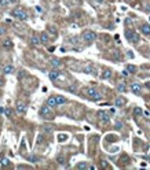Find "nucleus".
<instances>
[{
  "instance_id": "1",
  "label": "nucleus",
  "mask_w": 150,
  "mask_h": 170,
  "mask_svg": "<svg viewBox=\"0 0 150 170\" xmlns=\"http://www.w3.org/2000/svg\"><path fill=\"white\" fill-rule=\"evenodd\" d=\"M86 93H87V96H88L91 100H101V99H102V95L99 93L95 88H87Z\"/></svg>"
},
{
  "instance_id": "2",
  "label": "nucleus",
  "mask_w": 150,
  "mask_h": 170,
  "mask_svg": "<svg viewBox=\"0 0 150 170\" xmlns=\"http://www.w3.org/2000/svg\"><path fill=\"white\" fill-rule=\"evenodd\" d=\"M11 15L14 18H18V19H21V21H26L28 19V14L24 11L22 8H15L11 11Z\"/></svg>"
},
{
  "instance_id": "3",
  "label": "nucleus",
  "mask_w": 150,
  "mask_h": 170,
  "mask_svg": "<svg viewBox=\"0 0 150 170\" xmlns=\"http://www.w3.org/2000/svg\"><path fill=\"white\" fill-rule=\"evenodd\" d=\"M40 114L43 115L44 118L47 119H52L54 117H52V113H51V108H50V106H43L41 108H40Z\"/></svg>"
},
{
  "instance_id": "4",
  "label": "nucleus",
  "mask_w": 150,
  "mask_h": 170,
  "mask_svg": "<svg viewBox=\"0 0 150 170\" xmlns=\"http://www.w3.org/2000/svg\"><path fill=\"white\" fill-rule=\"evenodd\" d=\"M95 38H96V34H95L94 32H91V30H86V32L83 33V40L87 41V42L94 41Z\"/></svg>"
},
{
  "instance_id": "5",
  "label": "nucleus",
  "mask_w": 150,
  "mask_h": 170,
  "mask_svg": "<svg viewBox=\"0 0 150 170\" xmlns=\"http://www.w3.org/2000/svg\"><path fill=\"white\" fill-rule=\"evenodd\" d=\"M125 37H127V40H129V41H132V42H136L139 40L138 34L134 30H125Z\"/></svg>"
},
{
  "instance_id": "6",
  "label": "nucleus",
  "mask_w": 150,
  "mask_h": 170,
  "mask_svg": "<svg viewBox=\"0 0 150 170\" xmlns=\"http://www.w3.org/2000/svg\"><path fill=\"white\" fill-rule=\"evenodd\" d=\"M98 117H99V119H101V122L107 123L109 121H110V117H109V114H107V113H105V111H99V113H98Z\"/></svg>"
},
{
  "instance_id": "7",
  "label": "nucleus",
  "mask_w": 150,
  "mask_h": 170,
  "mask_svg": "<svg viewBox=\"0 0 150 170\" xmlns=\"http://www.w3.org/2000/svg\"><path fill=\"white\" fill-rule=\"evenodd\" d=\"M114 104H116V107H124L125 104H127V99L123 98V96H118V98L116 99Z\"/></svg>"
},
{
  "instance_id": "8",
  "label": "nucleus",
  "mask_w": 150,
  "mask_h": 170,
  "mask_svg": "<svg viewBox=\"0 0 150 170\" xmlns=\"http://www.w3.org/2000/svg\"><path fill=\"white\" fill-rule=\"evenodd\" d=\"M1 47L6 48V50H10V48H13V41L10 38H6V40L1 41Z\"/></svg>"
},
{
  "instance_id": "9",
  "label": "nucleus",
  "mask_w": 150,
  "mask_h": 170,
  "mask_svg": "<svg viewBox=\"0 0 150 170\" xmlns=\"http://www.w3.org/2000/svg\"><path fill=\"white\" fill-rule=\"evenodd\" d=\"M59 76H61V73L58 71V70H52V71H50V74H48L50 80H52V81L58 80V78H59Z\"/></svg>"
},
{
  "instance_id": "10",
  "label": "nucleus",
  "mask_w": 150,
  "mask_h": 170,
  "mask_svg": "<svg viewBox=\"0 0 150 170\" xmlns=\"http://www.w3.org/2000/svg\"><path fill=\"white\" fill-rule=\"evenodd\" d=\"M141 32L145 34V36H149V34H150V25H149V23H143L142 28H141Z\"/></svg>"
},
{
  "instance_id": "11",
  "label": "nucleus",
  "mask_w": 150,
  "mask_h": 170,
  "mask_svg": "<svg viewBox=\"0 0 150 170\" xmlns=\"http://www.w3.org/2000/svg\"><path fill=\"white\" fill-rule=\"evenodd\" d=\"M17 111H18V113H21V114H24V113L26 111V106H25V103L18 102V103H17Z\"/></svg>"
},
{
  "instance_id": "12",
  "label": "nucleus",
  "mask_w": 150,
  "mask_h": 170,
  "mask_svg": "<svg viewBox=\"0 0 150 170\" xmlns=\"http://www.w3.org/2000/svg\"><path fill=\"white\" fill-rule=\"evenodd\" d=\"M50 63H51V66H52V67H55V69H59L61 66H62V62H61L59 59H55V58L50 60Z\"/></svg>"
},
{
  "instance_id": "13",
  "label": "nucleus",
  "mask_w": 150,
  "mask_h": 170,
  "mask_svg": "<svg viewBox=\"0 0 150 170\" xmlns=\"http://www.w3.org/2000/svg\"><path fill=\"white\" fill-rule=\"evenodd\" d=\"M131 89H132L134 93H141V84H132L131 85Z\"/></svg>"
},
{
  "instance_id": "14",
  "label": "nucleus",
  "mask_w": 150,
  "mask_h": 170,
  "mask_svg": "<svg viewBox=\"0 0 150 170\" xmlns=\"http://www.w3.org/2000/svg\"><path fill=\"white\" fill-rule=\"evenodd\" d=\"M47 104L50 107H56V100H55V96H51V98H48L47 100Z\"/></svg>"
},
{
  "instance_id": "15",
  "label": "nucleus",
  "mask_w": 150,
  "mask_h": 170,
  "mask_svg": "<svg viewBox=\"0 0 150 170\" xmlns=\"http://www.w3.org/2000/svg\"><path fill=\"white\" fill-rule=\"evenodd\" d=\"M76 169H94V166H90V165H87V163H77Z\"/></svg>"
},
{
  "instance_id": "16",
  "label": "nucleus",
  "mask_w": 150,
  "mask_h": 170,
  "mask_svg": "<svg viewBox=\"0 0 150 170\" xmlns=\"http://www.w3.org/2000/svg\"><path fill=\"white\" fill-rule=\"evenodd\" d=\"M48 40H50V38H48V34L46 33V32H43V33H41V36H40V42L46 44V42H48Z\"/></svg>"
},
{
  "instance_id": "17",
  "label": "nucleus",
  "mask_w": 150,
  "mask_h": 170,
  "mask_svg": "<svg viewBox=\"0 0 150 170\" xmlns=\"http://www.w3.org/2000/svg\"><path fill=\"white\" fill-rule=\"evenodd\" d=\"M55 100H56V106L66 103V98H63V96H55Z\"/></svg>"
},
{
  "instance_id": "18",
  "label": "nucleus",
  "mask_w": 150,
  "mask_h": 170,
  "mask_svg": "<svg viewBox=\"0 0 150 170\" xmlns=\"http://www.w3.org/2000/svg\"><path fill=\"white\" fill-rule=\"evenodd\" d=\"M3 71H4L6 74H11V73L14 71V67L11 66V64H7V66H4V67H3Z\"/></svg>"
},
{
  "instance_id": "19",
  "label": "nucleus",
  "mask_w": 150,
  "mask_h": 170,
  "mask_svg": "<svg viewBox=\"0 0 150 170\" xmlns=\"http://www.w3.org/2000/svg\"><path fill=\"white\" fill-rule=\"evenodd\" d=\"M110 76H111V71H110V70H105V71H103V74L101 77H102L103 80H107V78H110Z\"/></svg>"
},
{
  "instance_id": "20",
  "label": "nucleus",
  "mask_w": 150,
  "mask_h": 170,
  "mask_svg": "<svg viewBox=\"0 0 150 170\" xmlns=\"http://www.w3.org/2000/svg\"><path fill=\"white\" fill-rule=\"evenodd\" d=\"M127 71L128 73H135L136 71V66H134V64H127Z\"/></svg>"
},
{
  "instance_id": "21",
  "label": "nucleus",
  "mask_w": 150,
  "mask_h": 170,
  "mask_svg": "<svg viewBox=\"0 0 150 170\" xmlns=\"http://www.w3.org/2000/svg\"><path fill=\"white\" fill-rule=\"evenodd\" d=\"M10 4V0H0V6L1 7H7Z\"/></svg>"
},
{
  "instance_id": "22",
  "label": "nucleus",
  "mask_w": 150,
  "mask_h": 170,
  "mask_svg": "<svg viewBox=\"0 0 150 170\" xmlns=\"http://www.w3.org/2000/svg\"><path fill=\"white\" fill-rule=\"evenodd\" d=\"M32 42H33L34 45H39V44H40V38L39 37H33V38H32Z\"/></svg>"
},
{
  "instance_id": "23",
  "label": "nucleus",
  "mask_w": 150,
  "mask_h": 170,
  "mask_svg": "<svg viewBox=\"0 0 150 170\" xmlns=\"http://www.w3.org/2000/svg\"><path fill=\"white\" fill-rule=\"evenodd\" d=\"M117 89L123 92V91H125V85L123 84V82H120V84H118V86H117Z\"/></svg>"
},
{
  "instance_id": "24",
  "label": "nucleus",
  "mask_w": 150,
  "mask_h": 170,
  "mask_svg": "<svg viewBox=\"0 0 150 170\" xmlns=\"http://www.w3.org/2000/svg\"><path fill=\"white\" fill-rule=\"evenodd\" d=\"M66 139H68L66 135H59V136H58V140H59V141H65Z\"/></svg>"
},
{
  "instance_id": "25",
  "label": "nucleus",
  "mask_w": 150,
  "mask_h": 170,
  "mask_svg": "<svg viewBox=\"0 0 150 170\" xmlns=\"http://www.w3.org/2000/svg\"><path fill=\"white\" fill-rule=\"evenodd\" d=\"M4 114L7 115V117H11V110H10V108H6V110H4Z\"/></svg>"
},
{
  "instance_id": "26",
  "label": "nucleus",
  "mask_w": 150,
  "mask_h": 170,
  "mask_svg": "<svg viewBox=\"0 0 150 170\" xmlns=\"http://www.w3.org/2000/svg\"><path fill=\"white\" fill-rule=\"evenodd\" d=\"M134 113H135V115H139L142 113V110H141V108H135V110H134Z\"/></svg>"
},
{
  "instance_id": "27",
  "label": "nucleus",
  "mask_w": 150,
  "mask_h": 170,
  "mask_svg": "<svg viewBox=\"0 0 150 170\" xmlns=\"http://www.w3.org/2000/svg\"><path fill=\"white\" fill-rule=\"evenodd\" d=\"M1 165L7 166V165H8V159H6V158H4V159H3V161H1Z\"/></svg>"
},
{
  "instance_id": "28",
  "label": "nucleus",
  "mask_w": 150,
  "mask_h": 170,
  "mask_svg": "<svg viewBox=\"0 0 150 170\" xmlns=\"http://www.w3.org/2000/svg\"><path fill=\"white\" fill-rule=\"evenodd\" d=\"M116 126L118 128V129H121V126H123V123H121V122H116Z\"/></svg>"
},
{
  "instance_id": "29",
  "label": "nucleus",
  "mask_w": 150,
  "mask_h": 170,
  "mask_svg": "<svg viewBox=\"0 0 150 170\" xmlns=\"http://www.w3.org/2000/svg\"><path fill=\"white\" fill-rule=\"evenodd\" d=\"M3 34H4V29H1V28H0V37H1Z\"/></svg>"
},
{
  "instance_id": "30",
  "label": "nucleus",
  "mask_w": 150,
  "mask_h": 170,
  "mask_svg": "<svg viewBox=\"0 0 150 170\" xmlns=\"http://www.w3.org/2000/svg\"><path fill=\"white\" fill-rule=\"evenodd\" d=\"M102 167H107V163H106V162H102Z\"/></svg>"
},
{
  "instance_id": "31",
  "label": "nucleus",
  "mask_w": 150,
  "mask_h": 170,
  "mask_svg": "<svg viewBox=\"0 0 150 170\" xmlns=\"http://www.w3.org/2000/svg\"><path fill=\"white\" fill-rule=\"evenodd\" d=\"M0 86H3V80L0 78Z\"/></svg>"
},
{
  "instance_id": "32",
  "label": "nucleus",
  "mask_w": 150,
  "mask_h": 170,
  "mask_svg": "<svg viewBox=\"0 0 150 170\" xmlns=\"http://www.w3.org/2000/svg\"><path fill=\"white\" fill-rule=\"evenodd\" d=\"M10 3H17V0H10Z\"/></svg>"
}]
</instances>
